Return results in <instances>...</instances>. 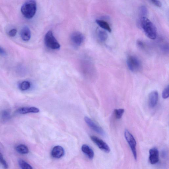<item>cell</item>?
Wrapping results in <instances>:
<instances>
[{"instance_id": "1", "label": "cell", "mask_w": 169, "mask_h": 169, "mask_svg": "<svg viewBox=\"0 0 169 169\" xmlns=\"http://www.w3.org/2000/svg\"><path fill=\"white\" fill-rule=\"evenodd\" d=\"M139 22L147 37L151 39H156L157 33L156 28L152 22L146 17L140 18Z\"/></svg>"}, {"instance_id": "8", "label": "cell", "mask_w": 169, "mask_h": 169, "mask_svg": "<svg viewBox=\"0 0 169 169\" xmlns=\"http://www.w3.org/2000/svg\"><path fill=\"white\" fill-rule=\"evenodd\" d=\"M84 120L90 127L96 132L102 136L105 135V132L103 129L96 124L91 119L86 117H84Z\"/></svg>"}, {"instance_id": "4", "label": "cell", "mask_w": 169, "mask_h": 169, "mask_svg": "<svg viewBox=\"0 0 169 169\" xmlns=\"http://www.w3.org/2000/svg\"><path fill=\"white\" fill-rule=\"evenodd\" d=\"M126 64L129 70L133 72L139 71L141 67L140 59L135 56H129L127 59Z\"/></svg>"}, {"instance_id": "3", "label": "cell", "mask_w": 169, "mask_h": 169, "mask_svg": "<svg viewBox=\"0 0 169 169\" xmlns=\"http://www.w3.org/2000/svg\"><path fill=\"white\" fill-rule=\"evenodd\" d=\"M44 42L46 46L49 49L57 50L60 49V44L51 31H48L44 38Z\"/></svg>"}, {"instance_id": "9", "label": "cell", "mask_w": 169, "mask_h": 169, "mask_svg": "<svg viewBox=\"0 0 169 169\" xmlns=\"http://www.w3.org/2000/svg\"><path fill=\"white\" fill-rule=\"evenodd\" d=\"M149 160L151 164L155 165L159 161V152L156 148L151 149L149 151Z\"/></svg>"}, {"instance_id": "25", "label": "cell", "mask_w": 169, "mask_h": 169, "mask_svg": "<svg viewBox=\"0 0 169 169\" xmlns=\"http://www.w3.org/2000/svg\"><path fill=\"white\" fill-rule=\"evenodd\" d=\"M17 30L15 29H12L9 32L8 35L11 37H13L16 35Z\"/></svg>"}, {"instance_id": "23", "label": "cell", "mask_w": 169, "mask_h": 169, "mask_svg": "<svg viewBox=\"0 0 169 169\" xmlns=\"http://www.w3.org/2000/svg\"><path fill=\"white\" fill-rule=\"evenodd\" d=\"M0 162L5 168H8V166L7 161L4 160L3 155L0 153Z\"/></svg>"}, {"instance_id": "6", "label": "cell", "mask_w": 169, "mask_h": 169, "mask_svg": "<svg viewBox=\"0 0 169 169\" xmlns=\"http://www.w3.org/2000/svg\"><path fill=\"white\" fill-rule=\"evenodd\" d=\"M84 37L81 33L76 32L72 33L70 36V40L72 44L75 47H79L83 43Z\"/></svg>"}, {"instance_id": "7", "label": "cell", "mask_w": 169, "mask_h": 169, "mask_svg": "<svg viewBox=\"0 0 169 169\" xmlns=\"http://www.w3.org/2000/svg\"><path fill=\"white\" fill-rule=\"evenodd\" d=\"M92 141L102 151L106 153H110V149L109 146L104 141L97 137L92 136H90Z\"/></svg>"}, {"instance_id": "27", "label": "cell", "mask_w": 169, "mask_h": 169, "mask_svg": "<svg viewBox=\"0 0 169 169\" xmlns=\"http://www.w3.org/2000/svg\"><path fill=\"white\" fill-rule=\"evenodd\" d=\"M137 44L138 47L140 48H143L144 47V44L143 42L141 40L138 41H137Z\"/></svg>"}, {"instance_id": "19", "label": "cell", "mask_w": 169, "mask_h": 169, "mask_svg": "<svg viewBox=\"0 0 169 169\" xmlns=\"http://www.w3.org/2000/svg\"><path fill=\"white\" fill-rule=\"evenodd\" d=\"M31 86V84L28 81H23L19 84V88L22 90V91H25L29 89Z\"/></svg>"}, {"instance_id": "15", "label": "cell", "mask_w": 169, "mask_h": 169, "mask_svg": "<svg viewBox=\"0 0 169 169\" xmlns=\"http://www.w3.org/2000/svg\"><path fill=\"white\" fill-rule=\"evenodd\" d=\"M95 22L102 28L109 32H111V28L109 24L106 21L103 20L97 19L96 20Z\"/></svg>"}, {"instance_id": "11", "label": "cell", "mask_w": 169, "mask_h": 169, "mask_svg": "<svg viewBox=\"0 0 169 169\" xmlns=\"http://www.w3.org/2000/svg\"><path fill=\"white\" fill-rule=\"evenodd\" d=\"M64 154V151L63 148L59 146L54 147L51 152V155L53 158L59 159L62 157Z\"/></svg>"}, {"instance_id": "16", "label": "cell", "mask_w": 169, "mask_h": 169, "mask_svg": "<svg viewBox=\"0 0 169 169\" xmlns=\"http://www.w3.org/2000/svg\"><path fill=\"white\" fill-rule=\"evenodd\" d=\"M97 35L98 39L101 42L106 41L108 38V34L105 30L99 29L97 32Z\"/></svg>"}, {"instance_id": "21", "label": "cell", "mask_w": 169, "mask_h": 169, "mask_svg": "<svg viewBox=\"0 0 169 169\" xmlns=\"http://www.w3.org/2000/svg\"><path fill=\"white\" fill-rule=\"evenodd\" d=\"M125 112V110L123 109H119L115 110L114 113L115 116L117 119L121 118Z\"/></svg>"}, {"instance_id": "2", "label": "cell", "mask_w": 169, "mask_h": 169, "mask_svg": "<svg viewBox=\"0 0 169 169\" xmlns=\"http://www.w3.org/2000/svg\"><path fill=\"white\" fill-rule=\"evenodd\" d=\"M37 10V3L35 0H28L22 5L21 11L24 17L30 19L34 16Z\"/></svg>"}, {"instance_id": "20", "label": "cell", "mask_w": 169, "mask_h": 169, "mask_svg": "<svg viewBox=\"0 0 169 169\" xmlns=\"http://www.w3.org/2000/svg\"><path fill=\"white\" fill-rule=\"evenodd\" d=\"M148 10L147 8L145 6H142L139 9V14L140 18L146 17L148 15Z\"/></svg>"}, {"instance_id": "24", "label": "cell", "mask_w": 169, "mask_h": 169, "mask_svg": "<svg viewBox=\"0 0 169 169\" xmlns=\"http://www.w3.org/2000/svg\"><path fill=\"white\" fill-rule=\"evenodd\" d=\"M151 2L154 4L156 7L158 8H161L162 6L161 3L159 0H150Z\"/></svg>"}, {"instance_id": "26", "label": "cell", "mask_w": 169, "mask_h": 169, "mask_svg": "<svg viewBox=\"0 0 169 169\" xmlns=\"http://www.w3.org/2000/svg\"><path fill=\"white\" fill-rule=\"evenodd\" d=\"M2 116L4 119H8L10 117V113L7 111H4L3 112Z\"/></svg>"}, {"instance_id": "28", "label": "cell", "mask_w": 169, "mask_h": 169, "mask_svg": "<svg viewBox=\"0 0 169 169\" xmlns=\"http://www.w3.org/2000/svg\"><path fill=\"white\" fill-rule=\"evenodd\" d=\"M0 55L2 56H5L7 55V53L3 48L0 46Z\"/></svg>"}, {"instance_id": "22", "label": "cell", "mask_w": 169, "mask_h": 169, "mask_svg": "<svg viewBox=\"0 0 169 169\" xmlns=\"http://www.w3.org/2000/svg\"><path fill=\"white\" fill-rule=\"evenodd\" d=\"M162 97L164 99H167L169 97V86L164 90L162 93Z\"/></svg>"}, {"instance_id": "18", "label": "cell", "mask_w": 169, "mask_h": 169, "mask_svg": "<svg viewBox=\"0 0 169 169\" xmlns=\"http://www.w3.org/2000/svg\"><path fill=\"white\" fill-rule=\"evenodd\" d=\"M18 163L20 167L23 169H32L33 167L27 162L22 159L18 160Z\"/></svg>"}, {"instance_id": "10", "label": "cell", "mask_w": 169, "mask_h": 169, "mask_svg": "<svg viewBox=\"0 0 169 169\" xmlns=\"http://www.w3.org/2000/svg\"><path fill=\"white\" fill-rule=\"evenodd\" d=\"M159 98L158 93L156 91L151 92L149 95L148 104L151 108H154L158 104Z\"/></svg>"}, {"instance_id": "14", "label": "cell", "mask_w": 169, "mask_h": 169, "mask_svg": "<svg viewBox=\"0 0 169 169\" xmlns=\"http://www.w3.org/2000/svg\"><path fill=\"white\" fill-rule=\"evenodd\" d=\"M82 152L85 154L90 159L93 158L94 153L92 149L86 144H84L82 146Z\"/></svg>"}, {"instance_id": "12", "label": "cell", "mask_w": 169, "mask_h": 169, "mask_svg": "<svg viewBox=\"0 0 169 169\" xmlns=\"http://www.w3.org/2000/svg\"><path fill=\"white\" fill-rule=\"evenodd\" d=\"M39 110L38 108L34 107H23L18 109L17 110L18 113L25 114L28 113H38Z\"/></svg>"}, {"instance_id": "5", "label": "cell", "mask_w": 169, "mask_h": 169, "mask_svg": "<svg viewBox=\"0 0 169 169\" xmlns=\"http://www.w3.org/2000/svg\"><path fill=\"white\" fill-rule=\"evenodd\" d=\"M125 139L127 141L133 155L135 160L136 161L137 155L136 150V142L133 136L127 130H125L124 132Z\"/></svg>"}, {"instance_id": "13", "label": "cell", "mask_w": 169, "mask_h": 169, "mask_svg": "<svg viewBox=\"0 0 169 169\" xmlns=\"http://www.w3.org/2000/svg\"><path fill=\"white\" fill-rule=\"evenodd\" d=\"M21 37L24 41H27L29 40L31 37V31L27 27H24L21 32Z\"/></svg>"}, {"instance_id": "17", "label": "cell", "mask_w": 169, "mask_h": 169, "mask_svg": "<svg viewBox=\"0 0 169 169\" xmlns=\"http://www.w3.org/2000/svg\"><path fill=\"white\" fill-rule=\"evenodd\" d=\"M17 151L21 154H26L29 153V149L27 146L24 144H20L16 147Z\"/></svg>"}]
</instances>
